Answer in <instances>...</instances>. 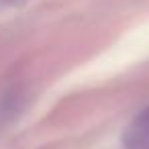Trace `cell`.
Instances as JSON below:
<instances>
[{"label": "cell", "instance_id": "2", "mask_svg": "<svg viewBox=\"0 0 149 149\" xmlns=\"http://www.w3.org/2000/svg\"><path fill=\"white\" fill-rule=\"evenodd\" d=\"M21 0H0V6H10V4H17Z\"/></svg>", "mask_w": 149, "mask_h": 149}, {"label": "cell", "instance_id": "1", "mask_svg": "<svg viewBox=\"0 0 149 149\" xmlns=\"http://www.w3.org/2000/svg\"><path fill=\"white\" fill-rule=\"evenodd\" d=\"M123 149H149V106L137 112L127 125Z\"/></svg>", "mask_w": 149, "mask_h": 149}]
</instances>
